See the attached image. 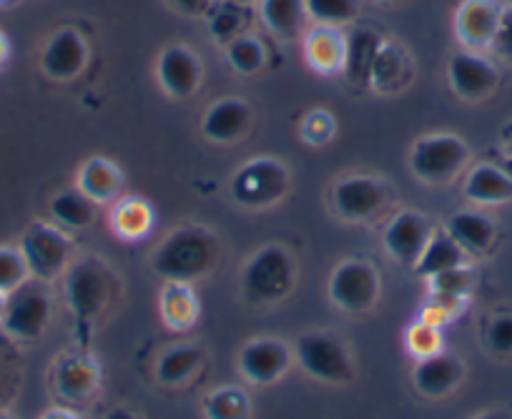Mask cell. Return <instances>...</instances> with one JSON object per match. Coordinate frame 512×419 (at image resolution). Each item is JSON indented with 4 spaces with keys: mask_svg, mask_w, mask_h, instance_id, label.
<instances>
[{
    "mask_svg": "<svg viewBox=\"0 0 512 419\" xmlns=\"http://www.w3.org/2000/svg\"><path fill=\"white\" fill-rule=\"evenodd\" d=\"M334 136H337V118L327 108H314L299 123V138L314 149L332 144Z\"/></svg>",
    "mask_w": 512,
    "mask_h": 419,
    "instance_id": "d590c367",
    "label": "cell"
},
{
    "mask_svg": "<svg viewBox=\"0 0 512 419\" xmlns=\"http://www.w3.org/2000/svg\"><path fill=\"white\" fill-rule=\"evenodd\" d=\"M430 284V292L435 294H447V297L457 299H470L475 292V269L470 264L455 266V269L440 271V274L430 276L427 279Z\"/></svg>",
    "mask_w": 512,
    "mask_h": 419,
    "instance_id": "e575fe53",
    "label": "cell"
},
{
    "mask_svg": "<svg viewBox=\"0 0 512 419\" xmlns=\"http://www.w3.org/2000/svg\"><path fill=\"white\" fill-rule=\"evenodd\" d=\"M377 3H397V0H377Z\"/></svg>",
    "mask_w": 512,
    "mask_h": 419,
    "instance_id": "f907efd6",
    "label": "cell"
},
{
    "mask_svg": "<svg viewBox=\"0 0 512 419\" xmlns=\"http://www.w3.org/2000/svg\"><path fill=\"white\" fill-rule=\"evenodd\" d=\"M121 279L101 256H81L66 269V302L81 322L98 319L118 299Z\"/></svg>",
    "mask_w": 512,
    "mask_h": 419,
    "instance_id": "3957f363",
    "label": "cell"
},
{
    "mask_svg": "<svg viewBox=\"0 0 512 419\" xmlns=\"http://www.w3.org/2000/svg\"><path fill=\"white\" fill-rule=\"evenodd\" d=\"M490 51L497 58H502V61L512 63V6H505V11H502L500 28H497V36L492 41Z\"/></svg>",
    "mask_w": 512,
    "mask_h": 419,
    "instance_id": "ab89813d",
    "label": "cell"
},
{
    "mask_svg": "<svg viewBox=\"0 0 512 419\" xmlns=\"http://www.w3.org/2000/svg\"><path fill=\"white\" fill-rule=\"evenodd\" d=\"M221 239L201 224H184L161 239L151 254V269L164 282L194 284L219 266Z\"/></svg>",
    "mask_w": 512,
    "mask_h": 419,
    "instance_id": "6da1fadb",
    "label": "cell"
},
{
    "mask_svg": "<svg viewBox=\"0 0 512 419\" xmlns=\"http://www.w3.org/2000/svg\"><path fill=\"white\" fill-rule=\"evenodd\" d=\"M299 269L292 251L282 244L256 249L241 269V292L256 307H272L284 302L297 287Z\"/></svg>",
    "mask_w": 512,
    "mask_h": 419,
    "instance_id": "7a4b0ae2",
    "label": "cell"
},
{
    "mask_svg": "<svg viewBox=\"0 0 512 419\" xmlns=\"http://www.w3.org/2000/svg\"><path fill=\"white\" fill-rule=\"evenodd\" d=\"M53 317L51 289L46 282L28 279L26 284L8 294L6 314H3V332L18 342H36L46 334Z\"/></svg>",
    "mask_w": 512,
    "mask_h": 419,
    "instance_id": "ba28073f",
    "label": "cell"
},
{
    "mask_svg": "<svg viewBox=\"0 0 512 419\" xmlns=\"http://www.w3.org/2000/svg\"><path fill=\"white\" fill-rule=\"evenodd\" d=\"M289 184H292V176L284 161L272 159V156H254L234 171L229 191L231 199L241 209L262 211L284 201V196L289 194Z\"/></svg>",
    "mask_w": 512,
    "mask_h": 419,
    "instance_id": "277c9868",
    "label": "cell"
},
{
    "mask_svg": "<svg viewBox=\"0 0 512 419\" xmlns=\"http://www.w3.org/2000/svg\"><path fill=\"white\" fill-rule=\"evenodd\" d=\"M31 279L26 259L18 246H0V292L11 294Z\"/></svg>",
    "mask_w": 512,
    "mask_h": 419,
    "instance_id": "8d00e7d4",
    "label": "cell"
},
{
    "mask_svg": "<svg viewBox=\"0 0 512 419\" xmlns=\"http://www.w3.org/2000/svg\"><path fill=\"white\" fill-rule=\"evenodd\" d=\"M88 41L73 26L58 28L51 33L41 51V71L56 83H71L86 71L88 66Z\"/></svg>",
    "mask_w": 512,
    "mask_h": 419,
    "instance_id": "7c38bea8",
    "label": "cell"
},
{
    "mask_svg": "<svg viewBox=\"0 0 512 419\" xmlns=\"http://www.w3.org/2000/svg\"><path fill=\"white\" fill-rule=\"evenodd\" d=\"M507 151H510V156H512V136H510V141H507Z\"/></svg>",
    "mask_w": 512,
    "mask_h": 419,
    "instance_id": "681fc988",
    "label": "cell"
},
{
    "mask_svg": "<svg viewBox=\"0 0 512 419\" xmlns=\"http://www.w3.org/2000/svg\"><path fill=\"white\" fill-rule=\"evenodd\" d=\"M254 121V111L244 98H221L206 108L201 118V133L211 144L229 146L241 141Z\"/></svg>",
    "mask_w": 512,
    "mask_h": 419,
    "instance_id": "ffe728a7",
    "label": "cell"
},
{
    "mask_svg": "<svg viewBox=\"0 0 512 419\" xmlns=\"http://www.w3.org/2000/svg\"><path fill=\"white\" fill-rule=\"evenodd\" d=\"M297 362L304 372L322 384L342 387L357 377V367L342 337L332 332H304L297 339Z\"/></svg>",
    "mask_w": 512,
    "mask_h": 419,
    "instance_id": "8992f818",
    "label": "cell"
},
{
    "mask_svg": "<svg viewBox=\"0 0 512 419\" xmlns=\"http://www.w3.org/2000/svg\"><path fill=\"white\" fill-rule=\"evenodd\" d=\"M18 3H21V0H0V8H13L18 6Z\"/></svg>",
    "mask_w": 512,
    "mask_h": 419,
    "instance_id": "7dc6e473",
    "label": "cell"
},
{
    "mask_svg": "<svg viewBox=\"0 0 512 419\" xmlns=\"http://www.w3.org/2000/svg\"><path fill=\"white\" fill-rule=\"evenodd\" d=\"M470 164V146L455 133L417 138L410 151V171L427 186H447Z\"/></svg>",
    "mask_w": 512,
    "mask_h": 419,
    "instance_id": "5b68a950",
    "label": "cell"
},
{
    "mask_svg": "<svg viewBox=\"0 0 512 419\" xmlns=\"http://www.w3.org/2000/svg\"><path fill=\"white\" fill-rule=\"evenodd\" d=\"M224 56L231 71H236L239 76H256L267 66V48L251 33H239L231 41H226Z\"/></svg>",
    "mask_w": 512,
    "mask_h": 419,
    "instance_id": "1f68e13d",
    "label": "cell"
},
{
    "mask_svg": "<svg viewBox=\"0 0 512 419\" xmlns=\"http://www.w3.org/2000/svg\"><path fill=\"white\" fill-rule=\"evenodd\" d=\"M309 21L324 26H349L359 16V0H304Z\"/></svg>",
    "mask_w": 512,
    "mask_h": 419,
    "instance_id": "836d02e7",
    "label": "cell"
},
{
    "mask_svg": "<svg viewBox=\"0 0 512 419\" xmlns=\"http://www.w3.org/2000/svg\"><path fill=\"white\" fill-rule=\"evenodd\" d=\"M214 0H169V6L179 11L181 16H201L211 8Z\"/></svg>",
    "mask_w": 512,
    "mask_h": 419,
    "instance_id": "60d3db41",
    "label": "cell"
},
{
    "mask_svg": "<svg viewBox=\"0 0 512 419\" xmlns=\"http://www.w3.org/2000/svg\"><path fill=\"white\" fill-rule=\"evenodd\" d=\"M206 419H251V399L241 387H216L201 402Z\"/></svg>",
    "mask_w": 512,
    "mask_h": 419,
    "instance_id": "d6a6232c",
    "label": "cell"
},
{
    "mask_svg": "<svg viewBox=\"0 0 512 419\" xmlns=\"http://www.w3.org/2000/svg\"><path fill=\"white\" fill-rule=\"evenodd\" d=\"M304 61L319 76H342L347 58V31L339 26L314 23L302 36Z\"/></svg>",
    "mask_w": 512,
    "mask_h": 419,
    "instance_id": "ac0fdd59",
    "label": "cell"
},
{
    "mask_svg": "<svg viewBox=\"0 0 512 419\" xmlns=\"http://www.w3.org/2000/svg\"><path fill=\"white\" fill-rule=\"evenodd\" d=\"M18 249H21L33 279L46 284L56 282L58 276L66 274L73 261V244L66 231L56 224H46V221H33L23 231Z\"/></svg>",
    "mask_w": 512,
    "mask_h": 419,
    "instance_id": "52a82bcc",
    "label": "cell"
},
{
    "mask_svg": "<svg viewBox=\"0 0 512 419\" xmlns=\"http://www.w3.org/2000/svg\"><path fill=\"white\" fill-rule=\"evenodd\" d=\"M382 297V274L369 259H344L329 274V299L347 314H367Z\"/></svg>",
    "mask_w": 512,
    "mask_h": 419,
    "instance_id": "9c48e42d",
    "label": "cell"
},
{
    "mask_svg": "<svg viewBox=\"0 0 512 419\" xmlns=\"http://www.w3.org/2000/svg\"><path fill=\"white\" fill-rule=\"evenodd\" d=\"M204 364V349L196 342H181L166 349L156 362V382L164 387H181L189 382Z\"/></svg>",
    "mask_w": 512,
    "mask_h": 419,
    "instance_id": "83f0119b",
    "label": "cell"
},
{
    "mask_svg": "<svg viewBox=\"0 0 512 419\" xmlns=\"http://www.w3.org/2000/svg\"><path fill=\"white\" fill-rule=\"evenodd\" d=\"M502 0H462L455 11V36L467 51H490L492 41L500 28Z\"/></svg>",
    "mask_w": 512,
    "mask_h": 419,
    "instance_id": "2e32d148",
    "label": "cell"
},
{
    "mask_svg": "<svg viewBox=\"0 0 512 419\" xmlns=\"http://www.w3.org/2000/svg\"><path fill=\"white\" fill-rule=\"evenodd\" d=\"M462 264H467V254L460 249V244L445 229H435L430 241H427L425 251H422L420 261L415 264V271L422 279H430V276L440 274V271L455 269V266Z\"/></svg>",
    "mask_w": 512,
    "mask_h": 419,
    "instance_id": "4dcf8cb0",
    "label": "cell"
},
{
    "mask_svg": "<svg viewBox=\"0 0 512 419\" xmlns=\"http://www.w3.org/2000/svg\"><path fill=\"white\" fill-rule=\"evenodd\" d=\"M48 214L61 229L86 231L96 221L98 204L88 199L78 186H73V189H63L53 196L48 204Z\"/></svg>",
    "mask_w": 512,
    "mask_h": 419,
    "instance_id": "f1b7e54d",
    "label": "cell"
},
{
    "mask_svg": "<svg viewBox=\"0 0 512 419\" xmlns=\"http://www.w3.org/2000/svg\"><path fill=\"white\" fill-rule=\"evenodd\" d=\"M41 419H81V417L68 407H51Z\"/></svg>",
    "mask_w": 512,
    "mask_h": 419,
    "instance_id": "b9f144b4",
    "label": "cell"
},
{
    "mask_svg": "<svg viewBox=\"0 0 512 419\" xmlns=\"http://www.w3.org/2000/svg\"><path fill=\"white\" fill-rule=\"evenodd\" d=\"M294 352L284 339L259 337L251 339L239 352V372L246 382L267 387L279 382L292 367Z\"/></svg>",
    "mask_w": 512,
    "mask_h": 419,
    "instance_id": "5bb4252c",
    "label": "cell"
},
{
    "mask_svg": "<svg viewBox=\"0 0 512 419\" xmlns=\"http://www.w3.org/2000/svg\"><path fill=\"white\" fill-rule=\"evenodd\" d=\"M0 419H13V417L8 412H0Z\"/></svg>",
    "mask_w": 512,
    "mask_h": 419,
    "instance_id": "c3c4849f",
    "label": "cell"
},
{
    "mask_svg": "<svg viewBox=\"0 0 512 419\" xmlns=\"http://www.w3.org/2000/svg\"><path fill=\"white\" fill-rule=\"evenodd\" d=\"M123 171L116 161L106 159V156H91L88 161H83V166L78 169L76 186L96 204H111L118 199V194L123 191Z\"/></svg>",
    "mask_w": 512,
    "mask_h": 419,
    "instance_id": "603a6c76",
    "label": "cell"
},
{
    "mask_svg": "<svg viewBox=\"0 0 512 419\" xmlns=\"http://www.w3.org/2000/svg\"><path fill=\"white\" fill-rule=\"evenodd\" d=\"M445 231L460 244L467 256H480L495 241V221L475 209H465L452 214L445 221Z\"/></svg>",
    "mask_w": 512,
    "mask_h": 419,
    "instance_id": "cb8c5ba5",
    "label": "cell"
},
{
    "mask_svg": "<svg viewBox=\"0 0 512 419\" xmlns=\"http://www.w3.org/2000/svg\"><path fill=\"white\" fill-rule=\"evenodd\" d=\"M447 81L462 101H485L500 86V71L487 56L477 51H460L447 63Z\"/></svg>",
    "mask_w": 512,
    "mask_h": 419,
    "instance_id": "4fadbf2b",
    "label": "cell"
},
{
    "mask_svg": "<svg viewBox=\"0 0 512 419\" xmlns=\"http://www.w3.org/2000/svg\"><path fill=\"white\" fill-rule=\"evenodd\" d=\"M103 419H139V417H136V414L126 407H113L111 412H106V417Z\"/></svg>",
    "mask_w": 512,
    "mask_h": 419,
    "instance_id": "ee69618b",
    "label": "cell"
},
{
    "mask_svg": "<svg viewBox=\"0 0 512 419\" xmlns=\"http://www.w3.org/2000/svg\"><path fill=\"white\" fill-rule=\"evenodd\" d=\"M465 379V362L455 354L437 352L432 357L417 359L412 369V384L430 399H442L455 392Z\"/></svg>",
    "mask_w": 512,
    "mask_h": 419,
    "instance_id": "44dd1931",
    "label": "cell"
},
{
    "mask_svg": "<svg viewBox=\"0 0 512 419\" xmlns=\"http://www.w3.org/2000/svg\"><path fill=\"white\" fill-rule=\"evenodd\" d=\"M159 314L174 332H186L201 317V304L194 287L184 282H164L159 294Z\"/></svg>",
    "mask_w": 512,
    "mask_h": 419,
    "instance_id": "484cf974",
    "label": "cell"
},
{
    "mask_svg": "<svg viewBox=\"0 0 512 419\" xmlns=\"http://www.w3.org/2000/svg\"><path fill=\"white\" fill-rule=\"evenodd\" d=\"M387 204H390V186L377 176H347V179H339L332 189L334 214L349 224L372 221L374 216L382 214Z\"/></svg>",
    "mask_w": 512,
    "mask_h": 419,
    "instance_id": "30bf717a",
    "label": "cell"
},
{
    "mask_svg": "<svg viewBox=\"0 0 512 419\" xmlns=\"http://www.w3.org/2000/svg\"><path fill=\"white\" fill-rule=\"evenodd\" d=\"M405 347L407 352L417 359H425L432 357V354L442 352V329L440 327H432V324L420 322L417 319L405 334Z\"/></svg>",
    "mask_w": 512,
    "mask_h": 419,
    "instance_id": "74e56055",
    "label": "cell"
},
{
    "mask_svg": "<svg viewBox=\"0 0 512 419\" xmlns=\"http://www.w3.org/2000/svg\"><path fill=\"white\" fill-rule=\"evenodd\" d=\"M6 302H8V294L0 292V322H3V314H6Z\"/></svg>",
    "mask_w": 512,
    "mask_h": 419,
    "instance_id": "bcb514c9",
    "label": "cell"
},
{
    "mask_svg": "<svg viewBox=\"0 0 512 419\" xmlns=\"http://www.w3.org/2000/svg\"><path fill=\"white\" fill-rule=\"evenodd\" d=\"M432 231H435V226H432V221L422 211H397L390 219V224L384 226L382 231L384 251L395 261H400L402 266H412L415 269L427 241H430Z\"/></svg>",
    "mask_w": 512,
    "mask_h": 419,
    "instance_id": "9a60e30c",
    "label": "cell"
},
{
    "mask_svg": "<svg viewBox=\"0 0 512 419\" xmlns=\"http://www.w3.org/2000/svg\"><path fill=\"white\" fill-rule=\"evenodd\" d=\"M8 61H11V38L0 31V71L8 66Z\"/></svg>",
    "mask_w": 512,
    "mask_h": 419,
    "instance_id": "7bdbcfd3",
    "label": "cell"
},
{
    "mask_svg": "<svg viewBox=\"0 0 512 419\" xmlns=\"http://www.w3.org/2000/svg\"><path fill=\"white\" fill-rule=\"evenodd\" d=\"M412 78H415V61H412L410 51L400 41L382 38L377 56H374L372 73H369V88L382 96H392V93L405 91Z\"/></svg>",
    "mask_w": 512,
    "mask_h": 419,
    "instance_id": "d6986e66",
    "label": "cell"
},
{
    "mask_svg": "<svg viewBox=\"0 0 512 419\" xmlns=\"http://www.w3.org/2000/svg\"><path fill=\"white\" fill-rule=\"evenodd\" d=\"M472 419H512V417L505 412V409H487V412H480Z\"/></svg>",
    "mask_w": 512,
    "mask_h": 419,
    "instance_id": "f6af8a7d",
    "label": "cell"
},
{
    "mask_svg": "<svg viewBox=\"0 0 512 419\" xmlns=\"http://www.w3.org/2000/svg\"><path fill=\"white\" fill-rule=\"evenodd\" d=\"M485 344L497 357H512V314H497L495 319H490Z\"/></svg>",
    "mask_w": 512,
    "mask_h": 419,
    "instance_id": "f35d334b",
    "label": "cell"
},
{
    "mask_svg": "<svg viewBox=\"0 0 512 419\" xmlns=\"http://www.w3.org/2000/svg\"><path fill=\"white\" fill-rule=\"evenodd\" d=\"M379 43H382V36L372 28L354 26L347 31V58H344L342 76L352 88H369V73H372Z\"/></svg>",
    "mask_w": 512,
    "mask_h": 419,
    "instance_id": "d4e9b609",
    "label": "cell"
},
{
    "mask_svg": "<svg viewBox=\"0 0 512 419\" xmlns=\"http://www.w3.org/2000/svg\"><path fill=\"white\" fill-rule=\"evenodd\" d=\"M256 8L264 26L282 41H294L309 18L304 0H259Z\"/></svg>",
    "mask_w": 512,
    "mask_h": 419,
    "instance_id": "f546056e",
    "label": "cell"
},
{
    "mask_svg": "<svg viewBox=\"0 0 512 419\" xmlns=\"http://www.w3.org/2000/svg\"><path fill=\"white\" fill-rule=\"evenodd\" d=\"M462 196L477 206L510 204L512 176L495 164H477L467 171Z\"/></svg>",
    "mask_w": 512,
    "mask_h": 419,
    "instance_id": "7402d4cb",
    "label": "cell"
},
{
    "mask_svg": "<svg viewBox=\"0 0 512 419\" xmlns=\"http://www.w3.org/2000/svg\"><path fill=\"white\" fill-rule=\"evenodd\" d=\"M108 221H111V231L118 239L141 241L154 229V209L141 196H121L113 204Z\"/></svg>",
    "mask_w": 512,
    "mask_h": 419,
    "instance_id": "4316f807",
    "label": "cell"
},
{
    "mask_svg": "<svg viewBox=\"0 0 512 419\" xmlns=\"http://www.w3.org/2000/svg\"><path fill=\"white\" fill-rule=\"evenodd\" d=\"M101 387L98 359L86 352L63 354L53 367V389L68 404H86L96 397Z\"/></svg>",
    "mask_w": 512,
    "mask_h": 419,
    "instance_id": "e0dca14e",
    "label": "cell"
},
{
    "mask_svg": "<svg viewBox=\"0 0 512 419\" xmlns=\"http://www.w3.org/2000/svg\"><path fill=\"white\" fill-rule=\"evenodd\" d=\"M156 81L166 96L176 101L196 96L204 81V63L201 56L186 43H171L156 58Z\"/></svg>",
    "mask_w": 512,
    "mask_h": 419,
    "instance_id": "8fae6325",
    "label": "cell"
}]
</instances>
